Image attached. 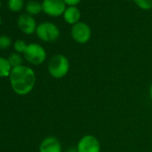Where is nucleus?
I'll return each instance as SVG.
<instances>
[{"mask_svg":"<svg viewBox=\"0 0 152 152\" xmlns=\"http://www.w3.org/2000/svg\"><path fill=\"white\" fill-rule=\"evenodd\" d=\"M12 90L20 96L28 95L36 84V74L32 68L21 65L12 69L9 76Z\"/></svg>","mask_w":152,"mask_h":152,"instance_id":"nucleus-1","label":"nucleus"},{"mask_svg":"<svg viewBox=\"0 0 152 152\" xmlns=\"http://www.w3.org/2000/svg\"><path fill=\"white\" fill-rule=\"evenodd\" d=\"M70 70L69 59L61 54L55 55L51 57L48 64V71L55 79H62L67 75Z\"/></svg>","mask_w":152,"mask_h":152,"instance_id":"nucleus-2","label":"nucleus"},{"mask_svg":"<svg viewBox=\"0 0 152 152\" xmlns=\"http://www.w3.org/2000/svg\"><path fill=\"white\" fill-rule=\"evenodd\" d=\"M23 56L25 60L33 65H39L43 64L47 58V52L45 48L37 43H31L28 44Z\"/></svg>","mask_w":152,"mask_h":152,"instance_id":"nucleus-3","label":"nucleus"},{"mask_svg":"<svg viewBox=\"0 0 152 152\" xmlns=\"http://www.w3.org/2000/svg\"><path fill=\"white\" fill-rule=\"evenodd\" d=\"M36 34L38 38L44 42H54L59 38L60 30L55 23L44 22L38 25Z\"/></svg>","mask_w":152,"mask_h":152,"instance_id":"nucleus-4","label":"nucleus"},{"mask_svg":"<svg viewBox=\"0 0 152 152\" xmlns=\"http://www.w3.org/2000/svg\"><path fill=\"white\" fill-rule=\"evenodd\" d=\"M71 36L75 42L85 44L89 42L91 38V29L86 23L79 22L72 26Z\"/></svg>","mask_w":152,"mask_h":152,"instance_id":"nucleus-5","label":"nucleus"},{"mask_svg":"<svg viewBox=\"0 0 152 152\" xmlns=\"http://www.w3.org/2000/svg\"><path fill=\"white\" fill-rule=\"evenodd\" d=\"M101 145L97 137L92 134L83 136L77 143L76 152H100Z\"/></svg>","mask_w":152,"mask_h":152,"instance_id":"nucleus-6","label":"nucleus"},{"mask_svg":"<svg viewBox=\"0 0 152 152\" xmlns=\"http://www.w3.org/2000/svg\"><path fill=\"white\" fill-rule=\"evenodd\" d=\"M41 4L43 12L52 17L63 15L66 9V5L64 0H43Z\"/></svg>","mask_w":152,"mask_h":152,"instance_id":"nucleus-7","label":"nucleus"},{"mask_svg":"<svg viewBox=\"0 0 152 152\" xmlns=\"http://www.w3.org/2000/svg\"><path fill=\"white\" fill-rule=\"evenodd\" d=\"M17 25L19 29L27 35H31L36 32L37 30V23L33 16L28 14H23L19 15L17 19Z\"/></svg>","mask_w":152,"mask_h":152,"instance_id":"nucleus-8","label":"nucleus"},{"mask_svg":"<svg viewBox=\"0 0 152 152\" xmlns=\"http://www.w3.org/2000/svg\"><path fill=\"white\" fill-rule=\"evenodd\" d=\"M39 152H62V145L58 139L53 136L46 137L40 143Z\"/></svg>","mask_w":152,"mask_h":152,"instance_id":"nucleus-9","label":"nucleus"},{"mask_svg":"<svg viewBox=\"0 0 152 152\" xmlns=\"http://www.w3.org/2000/svg\"><path fill=\"white\" fill-rule=\"evenodd\" d=\"M63 17L66 23L74 25L80 22L81 11L77 7H67L63 15Z\"/></svg>","mask_w":152,"mask_h":152,"instance_id":"nucleus-10","label":"nucleus"},{"mask_svg":"<svg viewBox=\"0 0 152 152\" xmlns=\"http://www.w3.org/2000/svg\"><path fill=\"white\" fill-rule=\"evenodd\" d=\"M12 66L7 58L0 56V78L9 77L12 72Z\"/></svg>","mask_w":152,"mask_h":152,"instance_id":"nucleus-11","label":"nucleus"},{"mask_svg":"<svg viewBox=\"0 0 152 152\" xmlns=\"http://www.w3.org/2000/svg\"><path fill=\"white\" fill-rule=\"evenodd\" d=\"M25 9H26V12L28 15H39L40 12H42V4L38 2V1H35V0H31V1H29L27 4H26V7H25Z\"/></svg>","mask_w":152,"mask_h":152,"instance_id":"nucleus-12","label":"nucleus"},{"mask_svg":"<svg viewBox=\"0 0 152 152\" xmlns=\"http://www.w3.org/2000/svg\"><path fill=\"white\" fill-rule=\"evenodd\" d=\"M8 61L12 66V68H15V67H18V66H21L23 65V57L22 56L19 54V53H11L8 56Z\"/></svg>","mask_w":152,"mask_h":152,"instance_id":"nucleus-13","label":"nucleus"},{"mask_svg":"<svg viewBox=\"0 0 152 152\" xmlns=\"http://www.w3.org/2000/svg\"><path fill=\"white\" fill-rule=\"evenodd\" d=\"M8 8L12 12H19L23 7V0H8Z\"/></svg>","mask_w":152,"mask_h":152,"instance_id":"nucleus-14","label":"nucleus"},{"mask_svg":"<svg viewBox=\"0 0 152 152\" xmlns=\"http://www.w3.org/2000/svg\"><path fill=\"white\" fill-rule=\"evenodd\" d=\"M135 5L145 11L152 9V0H133Z\"/></svg>","mask_w":152,"mask_h":152,"instance_id":"nucleus-15","label":"nucleus"},{"mask_svg":"<svg viewBox=\"0 0 152 152\" xmlns=\"http://www.w3.org/2000/svg\"><path fill=\"white\" fill-rule=\"evenodd\" d=\"M12 45V39L7 35H0V49H7Z\"/></svg>","mask_w":152,"mask_h":152,"instance_id":"nucleus-16","label":"nucleus"},{"mask_svg":"<svg viewBox=\"0 0 152 152\" xmlns=\"http://www.w3.org/2000/svg\"><path fill=\"white\" fill-rule=\"evenodd\" d=\"M27 46L28 45L26 44V42L23 39H17L14 43V48H15V52L19 53V54H22V53L23 54Z\"/></svg>","mask_w":152,"mask_h":152,"instance_id":"nucleus-17","label":"nucleus"},{"mask_svg":"<svg viewBox=\"0 0 152 152\" xmlns=\"http://www.w3.org/2000/svg\"><path fill=\"white\" fill-rule=\"evenodd\" d=\"M81 1L82 0H64L65 5L68 7H76L78 4H80Z\"/></svg>","mask_w":152,"mask_h":152,"instance_id":"nucleus-18","label":"nucleus"},{"mask_svg":"<svg viewBox=\"0 0 152 152\" xmlns=\"http://www.w3.org/2000/svg\"><path fill=\"white\" fill-rule=\"evenodd\" d=\"M149 97H150V99L152 101V83H151L150 88H149Z\"/></svg>","mask_w":152,"mask_h":152,"instance_id":"nucleus-19","label":"nucleus"},{"mask_svg":"<svg viewBox=\"0 0 152 152\" xmlns=\"http://www.w3.org/2000/svg\"><path fill=\"white\" fill-rule=\"evenodd\" d=\"M0 25H1V17H0Z\"/></svg>","mask_w":152,"mask_h":152,"instance_id":"nucleus-20","label":"nucleus"},{"mask_svg":"<svg viewBox=\"0 0 152 152\" xmlns=\"http://www.w3.org/2000/svg\"><path fill=\"white\" fill-rule=\"evenodd\" d=\"M1 6H2V3H1V2H0V7H1Z\"/></svg>","mask_w":152,"mask_h":152,"instance_id":"nucleus-21","label":"nucleus"},{"mask_svg":"<svg viewBox=\"0 0 152 152\" xmlns=\"http://www.w3.org/2000/svg\"><path fill=\"white\" fill-rule=\"evenodd\" d=\"M66 152H72V150H68V151H66Z\"/></svg>","mask_w":152,"mask_h":152,"instance_id":"nucleus-22","label":"nucleus"},{"mask_svg":"<svg viewBox=\"0 0 152 152\" xmlns=\"http://www.w3.org/2000/svg\"><path fill=\"white\" fill-rule=\"evenodd\" d=\"M29 1H31V0H29Z\"/></svg>","mask_w":152,"mask_h":152,"instance_id":"nucleus-23","label":"nucleus"}]
</instances>
